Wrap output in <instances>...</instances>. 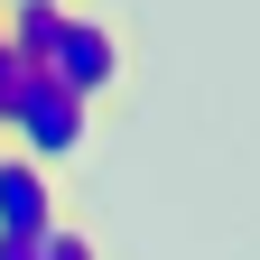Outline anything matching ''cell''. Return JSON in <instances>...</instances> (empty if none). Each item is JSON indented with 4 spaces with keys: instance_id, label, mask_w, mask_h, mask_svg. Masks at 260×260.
<instances>
[{
    "instance_id": "obj_1",
    "label": "cell",
    "mask_w": 260,
    "mask_h": 260,
    "mask_svg": "<svg viewBox=\"0 0 260 260\" xmlns=\"http://www.w3.org/2000/svg\"><path fill=\"white\" fill-rule=\"evenodd\" d=\"M38 75L56 93H75V103L93 121H121L130 112V93H140V19L121 10V0H65V28H56V47Z\"/></svg>"
},
{
    "instance_id": "obj_2",
    "label": "cell",
    "mask_w": 260,
    "mask_h": 260,
    "mask_svg": "<svg viewBox=\"0 0 260 260\" xmlns=\"http://www.w3.org/2000/svg\"><path fill=\"white\" fill-rule=\"evenodd\" d=\"M84 140H93V112L75 103V93H56L47 75H19L10 84V103H0V149H19L28 168L65 177L84 158Z\"/></svg>"
},
{
    "instance_id": "obj_3",
    "label": "cell",
    "mask_w": 260,
    "mask_h": 260,
    "mask_svg": "<svg viewBox=\"0 0 260 260\" xmlns=\"http://www.w3.org/2000/svg\"><path fill=\"white\" fill-rule=\"evenodd\" d=\"M47 223H65V177L28 168L19 149H0V242H38Z\"/></svg>"
},
{
    "instance_id": "obj_4",
    "label": "cell",
    "mask_w": 260,
    "mask_h": 260,
    "mask_svg": "<svg viewBox=\"0 0 260 260\" xmlns=\"http://www.w3.org/2000/svg\"><path fill=\"white\" fill-rule=\"evenodd\" d=\"M56 28H65V0H0V47H10V56L28 65V75L47 65Z\"/></svg>"
},
{
    "instance_id": "obj_5",
    "label": "cell",
    "mask_w": 260,
    "mask_h": 260,
    "mask_svg": "<svg viewBox=\"0 0 260 260\" xmlns=\"http://www.w3.org/2000/svg\"><path fill=\"white\" fill-rule=\"evenodd\" d=\"M38 260H112V251H103V233H93L84 214H65V223L38 233Z\"/></svg>"
},
{
    "instance_id": "obj_6",
    "label": "cell",
    "mask_w": 260,
    "mask_h": 260,
    "mask_svg": "<svg viewBox=\"0 0 260 260\" xmlns=\"http://www.w3.org/2000/svg\"><path fill=\"white\" fill-rule=\"evenodd\" d=\"M19 75H28V65H19L10 47H0V103H10V84H19Z\"/></svg>"
}]
</instances>
